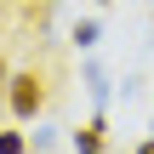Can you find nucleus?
I'll return each mask as SVG.
<instances>
[{"instance_id": "obj_1", "label": "nucleus", "mask_w": 154, "mask_h": 154, "mask_svg": "<svg viewBox=\"0 0 154 154\" xmlns=\"http://www.w3.org/2000/svg\"><path fill=\"white\" fill-rule=\"evenodd\" d=\"M6 103H11V114H17V120H34V114L46 109V80H40L34 69L11 74V80H6Z\"/></svg>"}, {"instance_id": "obj_2", "label": "nucleus", "mask_w": 154, "mask_h": 154, "mask_svg": "<svg viewBox=\"0 0 154 154\" xmlns=\"http://www.w3.org/2000/svg\"><path fill=\"white\" fill-rule=\"evenodd\" d=\"M80 86H86V97H91L97 109L109 103V69H103L97 57H86V63H80Z\"/></svg>"}, {"instance_id": "obj_3", "label": "nucleus", "mask_w": 154, "mask_h": 154, "mask_svg": "<svg viewBox=\"0 0 154 154\" xmlns=\"http://www.w3.org/2000/svg\"><path fill=\"white\" fill-rule=\"evenodd\" d=\"M103 137H109V126H103V114H97V120H86V126L74 131V154H103Z\"/></svg>"}, {"instance_id": "obj_4", "label": "nucleus", "mask_w": 154, "mask_h": 154, "mask_svg": "<svg viewBox=\"0 0 154 154\" xmlns=\"http://www.w3.org/2000/svg\"><path fill=\"white\" fill-rule=\"evenodd\" d=\"M97 40H103V23H97V17H80V23H74V46H80V51H91Z\"/></svg>"}, {"instance_id": "obj_5", "label": "nucleus", "mask_w": 154, "mask_h": 154, "mask_svg": "<svg viewBox=\"0 0 154 154\" xmlns=\"http://www.w3.org/2000/svg\"><path fill=\"white\" fill-rule=\"evenodd\" d=\"M23 149H29L23 131H0V154H23Z\"/></svg>"}, {"instance_id": "obj_6", "label": "nucleus", "mask_w": 154, "mask_h": 154, "mask_svg": "<svg viewBox=\"0 0 154 154\" xmlns=\"http://www.w3.org/2000/svg\"><path fill=\"white\" fill-rule=\"evenodd\" d=\"M131 154H154V137H149V143H137V149H131Z\"/></svg>"}, {"instance_id": "obj_7", "label": "nucleus", "mask_w": 154, "mask_h": 154, "mask_svg": "<svg viewBox=\"0 0 154 154\" xmlns=\"http://www.w3.org/2000/svg\"><path fill=\"white\" fill-rule=\"evenodd\" d=\"M0 86H6V63H0Z\"/></svg>"}, {"instance_id": "obj_8", "label": "nucleus", "mask_w": 154, "mask_h": 154, "mask_svg": "<svg viewBox=\"0 0 154 154\" xmlns=\"http://www.w3.org/2000/svg\"><path fill=\"white\" fill-rule=\"evenodd\" d=\"M103 6H114V0H103Z\"/></svg>"}]
</instances>
